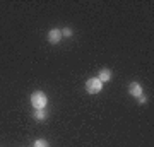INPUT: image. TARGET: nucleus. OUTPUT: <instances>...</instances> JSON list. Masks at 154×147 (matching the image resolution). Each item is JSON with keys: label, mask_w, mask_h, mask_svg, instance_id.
Here are the masks:
<instances>
[{"label": "nucleus", "mask_w": 154, "mask_h": 147, "mask_svg": "<svg viewBox=\"0 0 154 147\" xmlns=\"http://www.w3.org/2000/svg\"><path fill=\"white\" fill-rule=\"evenodd\" d=\"M139 101H140V103H147V98H146V96H144V94H140V96H139Z\"/></svg>", "instance_id": "obj_9"}, {"label": "nucleus", "mask_w": 154, "mask_h": 147, "mask_svg": "<svg viewBox=\"0 0 154 147\" xmlns=\"http://www.w3.org/2000/svg\"><path fill=\"white\" fill-rule=\"evenodd\" d=\"M46 103H48V98L43 91H34L31 94V104L34 106V109H45Z\"/></svg>", "instance_id": "obj_1"}, {"label": "nucleus", "mask_w": 154, "mask_h": 147, "mask_svg": "<svg viewBox=\"0 0 154 147\" xmlns=\"http://www.w3.org/2000/svg\"><path fill=\"white\" fill-rule=\"evenodd\" d=\"M34 147H50V145H48V142H46V140H43V139H39V140H36V142H34Z\"/></svg>", "instance_id": "obj_8"}, {"label": "nucleus", "mask_w": 154, "mask_h": 147, "mask_svg": "<svg viewBox=\"0 0 154 147\" xmlns=\"http://www.w3.org/2000/svg\"><path fill=\"white\" fill-rule=\"evenodd\" d=\"M128 93H130V96H134V98H139V96L142 94V86H140L139 82H130Z\"/></svg>", "instance_id": "obj_4"}, {"label": "nucleus", "mask_w": 154, "mask_h": 147, "mask_svg": "<svg viewBox=\"0 0 154 147\" xmlns=\"http://www.w3.org/2000/svg\"><path fill=\"white\" fill-rule=\"evenodd\" d=\"M101 89H103V82L99 81L98 77L88 79V82H86V91L89 94H98V93H101Z\"/></svg>", "instance_id": "obj_2"}, {"label": "nucleus", "mask_w": 154, "mask_h": 147, "mask_svg": "<svg viewBox=\"0 0 154 147\" xmlns=\"http://www.w3.org/2000/svg\"><path fill=\"white\" fill-rule=\"evenodd\" d=\"M111 75H113V74H111L110 69H101V70H99L98 79L101 82H108V81H111Z\"/></svg>", "instance_id": "obj_5"}, {"label": "nucleus", "mask_w": 154, "mask_h": 147, "mask_svg": "<svg viewBox=\"0 0 154 147\" xmlns=\"http://www.w3.org/2000/svg\"><path fill=\"white\" fill-rule=\"evenodd\" d=\"M33 116L36 118V120H39V121H43L45 118H46V113H45V109H34V113H33Z\"/></svg>", "instance_id": "obj_6"}, {"label": "nucleus", "mask_w": 154, "mask_h": 147, "mask_svg": "<svg viewBox=\"0 0 154 147\" xmlns=\"http://www.w3.org/2000/svg\"><path fill=\"white\" fill-rule=\"evenodd\" d=\"M72 34H74V31H72L70 27H65V29H62V36H65V38H70Z\"/></svg>", "instance_id": "obj_7"}, {"label": "nucleus", "mask_w": 154, "mask_h": 147, "mask_svg": "<svg viewBox=\"0 0 154 147\" xmlns=\"http://www.w3.org/2000/svg\"><path fill=\"white\" fill-rule=\"evenodd\" d=\"M62 38H63V36H62V31H60V29H51V31L48 33V41H50L51 44L60 43Z\"/></svg>", "instance_id": "obj_3"}]
</instances>
